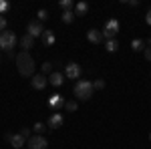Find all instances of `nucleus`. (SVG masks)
I'll return each instance as SVG.
<instances>
[{"instance_id": "nucleus-1", "label": "nucleus", "mask_w": 151, "mask_h": 149, "mask_svg": "<svg viewBox=\"0 0 151 149\" xmlns=\"http://www.w3.org/2000/svg\"><path fill=\"white\" fill-rule=\"evenodd\" d=\"M16 71H18V75H22V77H35V58L30 57V53H18L16 55Z\"/></svg>"}, {"instance_id": "nucleus-2", "label": "nucleus", "mask_w": 151, "mask_h": 149, "mask_svg": "<svg viewBox=\"0 0 151 149\" xmlns=\"http://www.w3.org/2000/svg\"><path fill=\"white\" fill-rule=\"evenodd\" d=\"M73 93H75V97H77L79 101H89V99L93 97V93H95L93 83H91V81H77Z\"/></svg>"}, {"instance_id": "nucleus-3", "label": "nucleus", "mask_w": 151, "mask_h": 149, "mask_svg": "<svg viewBox=\"0 0 151 149\" xmlns=\"http://www.w3.org/2000/svg\"><path fill=\"white\" fill-rule=\"evenodd\" d=\"M16 42H18V38H16L14 32H10V30H2L0 32V50L10 53L12 48L16 46Z\"/></svg>"}, {"instance_id": "nucleus-4", "label": "nucleus", "mask_w": 151, "mask_h": 149, "mask_svg": "<svg viewBox=\"0 0 151 149\" xmlns=\"http://www.w3.org/2000/svg\"><path fill=\"white\" fill-rule=\"evenodd\" d=\"M117 32H119V20L117 18H111L107 22V26H105V30H103V38L105 40H113Z\"/></svg>"}, {"instance_id": "nucleus-5", "label": "nucleus", "mask_w": 151, "mask_h": 149, "mask_svg": "<svg viewBox=\"0 0 151 149\" xmlns=\"http://www.w3.org/2000/svg\"><path fill=\"white\" fill-rule=\"evenodd\" d=\"M4 139H6L14 149H24V145H26V139H24L20 133H6Z\"/></svg>"}, {"instance_id": "nucleus-6", "label": "nucleus", "mask_w": 151, "mask_h": 149, "mask_svg": "<svg viewBox=\"0 0 151 149\" xmlns=\"http://www.w3.org/2000/svg\"><path fill=\"white\" fill-rule=\"evenodd\" d=\"M26 145H28V149H47L48 141L42 135H32V137L26 141Z\"/></svg>"}, {"instance_id": "nucleus-7", "label": "nucleus", "mask_w": 151, "mask_h": 149, "mask_svg": "<svg viewBox=\"0 0 151 149\" xmlns=\"http://www.w3.org/2000/svg\"><path fill=\"white\" fill-rule=\"evenodd\" d=\"M81 75H83L81 65H77V63L65 65V77H69V79H81Z\"/></svg>"}, {"instance_id": "nucleus-8", "label": "nucleus", "mask_w": 151, "mask_h": 149, "mask_svg": "<svg viewBox=\"0 0 151 149\" xmlns=\"http://www.w3.org/2000/svg\"><path fill=\"white\" fill-rule=\"evenodd\" d=\"M42 32H45V26H42V22H38V20H30L28 26H26V35H30L32 38L42 36Z\"/></svg>"}, {"instance_id": "nucleus-9", "label": "nucleus", "mask_w": 151, "mask_h": 149, "mask_svg": "<svg viewBox=\"0 0 151 149\" xmlns=\"http://www.w3.org/2000/svg\"><path fill=\"white\" fill-rule=\"evenodd\" d=\"M30 85H32V89H36V91H42V89L48 85V77H47V75H42V73H38V75L32 77Z\"/></svg>"}, {"instance_id": "nucleus-10", "label": "nucleus", "mask_w": 151, "mask_h": 149, "mask_svg": "<svg viewBox=\"0 0 151 149\" xmlns=\"http://www.w3.org/2000/svg\"><path fill=\"white\" fill-rule=\"evenodd\" d=\"M63 123H65V117L60 113H52L50 115V119H48L47 127L50 129V131H55V129H58V127H63Z\"/></svg>"}, {"instance_id": "nucleus-11", "label": "nucleus", "mask_w": 151, "mask_h": 149, "mask_svg": "<svg viewBox=\"0 0 151 149\" xmlns=\"http://www.w3.org/2000/svg\"><path fill=\"white\" fill-rule=\"evenodd\" d=\"M87 40L89 42H93V45H99V42H103V32L101 30H97V28H91L89 32H87Z\"/></svg>"}, {"instance_id": "nucleus-12", "label": "nucleus", "mask_w": 151, "mask_h": 149, "mask_svg": "<svg viewBox=\"0 0 151 149\" xmlns=\"http://www.w3.org/2000/svg\"><path fill=\"white\" fill-rule=\"evenodd\" d=\"M65 83V73H58V71H55L50 77H48V85H52V87H60Z\"/></svg>"}, {"instance_id": "nucleus-13", "label": "nucleus", "mask_w": 151, "mask_h": 149, "mask_svg": "<svg viewBox=\"0 0 151 149\" xmlns=\"http://www.w3.org/2000/svg\"><path fill=\"white\" fill-rule=\"evenodd\" d=\"M65 103H67V101H65V97H63V95H52V97L48 99V105H50L55 111L60 109V107H65Z\"/></svg>"}, {"instance_id": "nucleus-14", "label": "nucleus", "mask_w": 151, "mask_h": 149, "mask_svg": "<svg viewBox=\"0 0 151 149\" xmlns=\"http://www.w3.org/2000/svg\"><path fill=\"white\" fill-rule=\"evenodd\" d=\"M20 46H22L24 50L28 53V50L35 46V38H32L30 35H22V38H20Z\"/></svg>"}, {"instance_id": "nucleus-15", "label": "nucleus", "mask_w": 151, "mask_h": 149, "mask_svg": "<svg viewBox=\"0 0 151 149\" xmlns=\"http://www.w3.org/2000/svg\"><path fill=\"white\" fill-rule=\"evenodd\" d=\"M87 12H89V4L87 2H77L75 4V14L77 16H85Z\"/></svg>"}, {"instance_id": "nucleus-16", "label": "nucleus", "mask_w": 151, "mask_h": 149, "mask_svg": "<svg viewBox=\"0 0 151 149\" xmlns=\"http://www.w3.org/2000/svg\"><path fill=\"white\" fill-rule=\"evenodd\" d=\"M40 38H42V42H45V45H47V46L55 45V32H52V30H45Z\"/></svg>"}, {"instance_id": "nucleus-17", "label": "nucleus", "mask_w": 151, "mask_h": 149, "mask_svg": "<svg viewBox=\"0 0 151 149\" xmlns=\"http://www.w3.org/2000/svg\"><path fill=\"white\" fill-rule=\"evenodd\" d=\"M117 48H119V40H117V38L107 40V42H105V50H107V53H115Z\"/></svg>"}, {"instance_id": "nucleus-18", "label": "nucleus", "mask_w": 151, "mask_h": 149, "mask_svg": "<svg viewBox=\"0 0 151 149\" xmlns=\"http://www.w3.org/2000/svg\"><path fill=\"white\" fill-rule=\"evenodd\" d=\"M32 131H35V135H42L45 131H48V127L45 125V123H38V121H36L35 125H32Z\"/></svg>"}, {"instance_id": "nucleus-19", "label": "nucleus", "mask_w": 151, "mask_h": 149, "mask_svg": "<svg viewBox=\"0 0 151 149\" xmlns=\"http://www.w3.org/2000/svg\"><path fill=\"white\" fill-rule=\"evenodd\" d=\"M131 48L137 53V50H145V40H141V38H135L133 42H131Z\"/></svg>"}, {"instance_id": "nucleus-20", "label": "nucleus", "mask_w": 151, "mask_h": 149, "mask_svg": "<svg viewBox=\"0 0 151 149\" xmlns=\"http://www.w3.org/2000/svg\"><path fill=\"white\" fill-rule=\"evenodd\" d=\"M73 20H75V12H73V10L63 12V22H65V24H70Z\"/></svg>"}, {"instance_id": "nucleus-21", "label": "nucleus", "mask_w": 151, "mask_h": 149, "mask_svg": "<svg viewBox=\"0 0 151 149\" xmlns=\"http://www.w3.org/2000/svg\"><path fill=\"white\" fill-rule=\"evenodd\" d=\"M52 73H55V67H52V63H42V75L50 77Z\"/></svg>"}, {"instance_id": "nucleus-22", "label": "nucleus", "mask_w": 151, "mask_h": 149, "mask_svg": "<svg viewBox=\"0 0 151 149\" xmlns=\"http://www.w3.org/2000/svg\"><path fill=\"white\" fill-rule=\"evenodd\" d=\"M58 6L63 8V12H67V10H73V6H75V4H73V0H60V2H58Z\"/></svg>"}, {"instance_id": "nucleus-23", "label": "nucleus", "mask_w": 151, "mask_h": 149, "mask_svg": "<svg viewBox=\"0 0 151 149\" xmlns=\"http://www.w3.org/2000/svg\"><path fill=\"white\" fill-rule=\"evenodd\" d=\"M65 109H67L69 113H73V111L79 109V103H77V101H67V103H65Z\"/></svg>"}, {"instance_id": "nucleus-24", "label": "nucleus", "mask_w": 151, "mask_h": 149, "mask_svg": "<svg viewBox=\"0 0 151 149\" xmlns=\"http://www.w3.org/2000/svg\"><path fill=\"white\" fill-rule=\"evenodd\" d=\"M8 10H10V2H6V0H0V16H2V14H6Z\"/></svg>"}, {"instance_id": "nucleus-25", "label": "nucleus", "mask_w": 151, "mask_h": 149, "mask_svg": "<svg viewBox=\"0 0 151 149\" xmlns=\"http://www.w3.org/2000/svg\"><path fill=\"white\" fill-rule=\"evenodd\" d=\"M93 89H95V91H103V89H105V81L103 79L93 81Z\"/></svg>"}, {"instance_id": "nucleus-26", "label": "nucleus", "mask_w": 151, "mask_h": 149, "mask_svg": "<svg viewBox=\"0 0 151 149\" xmlns=\"http://www.w3.org/2000/svg\"><path fill=\"white\" fill-rule=\"evenodd\" d=\"M20 135H22V137L28 141V139L32 137V129H28V127H22V129H20Z\"/></svg>"}, {"instance_id": "nucleus-27", "label": "nucleus", "mask_w": 151, "mask_h": 149, "mask_svg": "<svg viewBox=\"0 0 151 149\" xmlns=\"http://www.w3.org/2000/svg\"><path fill=\"white\" fill-rule=\"evenodd\" d=\"M36 16H38V18H36L38 22H45V20L48 18V12L45 10V8H42V10H38V14H36Z\"/></svg>"}, {"instance_id": "nucleus-28", "label": "nucleus", "mask_w": 151, "mask_h": 149, "mask_svg": "<svg viewBox=\"0 0 151 149\" xmlns=\"http://www.w3.org/2000/svg\"><path fill=\"white\" fill-rule=\"evenodd\" d=\"M143 55H145V58L151 63V46H145V50H143Z\"/></svg>"}, {"instance_id": "nucleus-29", "label": "nucleus", "mask_w": 151, "mask_h": 149, "mask_svg": "<svg viewBox=\"0 0 151 149\" xmlns=\"http://www.w3.org/2000/svg\"><path fill=\"white\" fill-rule=\"evenodd\" d=\"M2 30H6V18L4 16H0V32Z\"/></svg>"}, {"instance_id": "nucleus-30", "label": "nucleus", "mask_w": 151, "mask_h": 149, "mask_svg": "<svg viewBox=\"0 0 151 149\" xmlns=\"http://www.w3.org/2000/svg\"><path fill=\"white\" fill-rule=\"evenodd\" d=\"M145 22H147V24H149V26H151V8H149V10H147V16H145Z\"/></svg>"}, {"instance_id": "nucleus-31", "label": "nucleus", "mask_w": 151, "mask_h": 149, "mask_svg": "<svg viewBox=\"0 0 151 149\" xmlns=\"http://www.w3.org/2000/svg\"><path fill=\"white\" fill-rule=\"evenodd\" d=\"M127 4H129V6H135V8H137V6H139V0H129Z\"/></svg>"}, {"instance_id": "nucleus-32", "label": "nucleus", "mask_w": 151, "mask_h": 149, "mask_svg": "<svg viewBox=\"0 0 151 149\" xmlns=\"http://www.w3.org/2000/svg\"><path fill=\"white\" fill-rule=\"evenodd\" d=\"M6 55H8V58H14V60H16V55H14V50H10V53H6Z\"/></svg>"}, {"instance_id": "nucleus-33", "label": "nucleus", "mask_w": 151, "mask_h": 149, "mask_svg": "<svg viewBox=\"0 0 151 149\" xmlns=\"http://www.w3.org/2000/svg\"><path fill=\"white\" fill-rule=\"evenodd\" d=\"M145 45H147V46H151V38H147V40H145Z\"/></svg>"}, {"instance_id": "nucleus-34", "label": "nucleus", "mask_w": 151, "mask_h": 149, "mask_svg": "<svg viewBox=\"0 0 151 149\" xmlns=\"http://www.w3.org/2000/svg\"><path fill=\"white\" fill-rule=\"evenodd\" d=\"M149 139H151V135H149Z\"/></svg>"}]
</instances>
